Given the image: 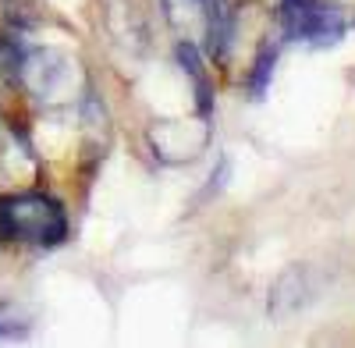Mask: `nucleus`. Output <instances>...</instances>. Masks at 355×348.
I'll use <instances>...</instances> for the list:
<instances>
[{
	"label": "nucleus",
	"instance_id": "nucleus-5",
	"mask_svg": "<svg viewBox=\"0 0 355 348\" xmlns=\"http://www.w3.org/2000/svg\"><path fill=\"white\" fill-rule=\"evenodd\" d=\"M174 57H178V64L185 68L192 89H196L199 114H202V118H210V110H214V82H210V71H206V53L199 50L196 40H178Z\"/></svg>",
	"mask_w": 355,
	"mask_h": 348
},
{
	"label": "nucleus",
	"instance_id": "nucleus-7",
	"mask_svg": "<svg viewBox=\"0 0 355 348\" xmlns=\"http://www.w3.org/2000/svg\"><path fill=\"white\" fill-rule=\"evenodd\" d=\"M28 327H33V316H28L21 306H15V302H0V338L28 334Z\"/></svg>",
	"mask_w": 355,
	"mask_h": 348
},
{
	"label": "nucleus",
	"instance_id": "nucleus-6",
	"mask_svg": "<svg viewBox=\"0 0 355 348\" xmlns=\"http://www.w3.org/2000/svg\"><path fill=\"white\" fill-rule=\"evenodd\" d=\"M277 53H281V36L277 40H266L256 53V61L249 68V93L252 100H263L270 93V82H274V68H277Z\"/></svg>",
	"mask_w": 355,
	"mask_h": 348
},
{
	"label": "nucleus",
	"instance_id": "nucleus-1",
	"mask_svg": "<svg viewBox=\"0 0 355 348\" xmlns=\"http://www.w3.org/2000/svg\"><path fill=\"white\" fill-rule=\"evenodd\" d=\"M0 238L28 249H57L68 238V210L50 192L28 189L0 199Z\"/></svg>",
	"mask_w": 355,
	"mask_h": 348
},
{
	"label": "nucleus",
	"instance_id": "nucleus-2",
	"mask_svg": "<svg viewBox=\"0 0 355 348\" xmlns=\"http://www.w3.org/2000/svg\"><path fill=\"white\" fill-rule=\"evenodd\" d=\"M348 8L334 0H281V40L313 50L338 46L348 36Z\"/></svg>",
	"mask_w": 355,
	"mask_h": 348
},
{
	"label": "nucleus",
	"instance_id": "nucleus-4",
	"mask_svg": "<svg viewBox=\"0 0 355 348\" xmlns=\"http://www.w3.org/2000/svg\"><path fill=\"white\" fill-rule=\"evenodd\" d=\"M160 11H164L167 25L182 40L206 43V25H210V8H206V0H160Z\"/></svg>",
	"mask_w": 355,
	"mask_h": 348
},
{
	"label": "nucleus",
	"instance_id": "nucleus-3",
	"mask_svg": "<svg viewBox=\"0 0 355 348\" xmlns=\"http://www.w3.org/2000/svg\"><path fill=\"white\" fill-rule=\"evenodd\" d=\"M103 11H107V28L117 40V46L142 50L146 36H150V18H146L142 0H103Z\"/></svg>",
	"mask_w": 355,
	"mask_h": 348
}]
</instances>
